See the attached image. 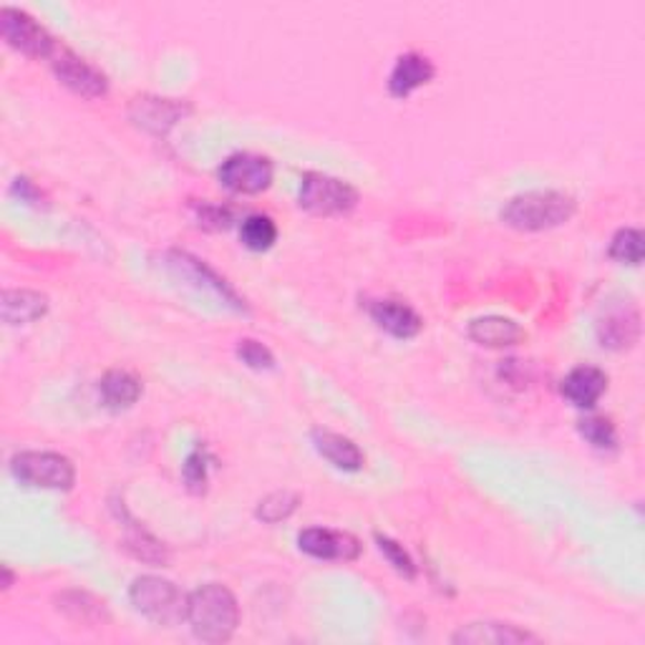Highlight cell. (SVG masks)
Wrapping results in <instances>:
<instances>
[{
  "label": "cell",
  "instance_id": "obj_2",
  "mask_svg": "<svg viewBox=\"0 0 645 645\" xmlns=\"http://www.w3.org/2000/svg\"><path fill=\"white\" fill-rule=\"evenodd\" d=\"M578 212L575 197L560 189H532L514 195L502 207L499 220L520 232H544L568 225Z\"/></svg>",
  "mask_w": 645,
  "mask_h": 645
},
{
  "label": "cell",
  "instance_id": "obj_22",
  "mask_svg": "<svg viewBox=\"0 0 645 645\" xmlns=\"http://www.w3.org/2000/svg\"><path fill=\"white\" fill-rule=\"evenodd\" d=\"M240 240L252 252H268L278 242V225L270 215H248L240 222Z\"/></svg>",
  "mask_w": 645,
  "mask_h": 645
},
{
  "label": "cell",
  "instance_id": "obj_31",
  "mask_svg": "<svg viewBox=\"0 0 645 645\" xmlns=\"http://www.w3.org/2000/svg\"><path fill=\"white\" fill-rule=\"evenodd\" d=\"M11 195L21 199V202H25V205H35V207H39L43 202L41 189L35 187L29 177H18L13 181V187H11Z\"/></svg>",
  "mask_w": 645,
  "mask_h": 645
},
{
  "label": "cell",
  "instance_id": "obj_16",
  "mask_svg": "<svg viewBox=\"0 0 645 645\" xmlns=\"http://www.w3.org/2000/svg\"><path fill=\"white\" fill-rule=\"evenodd\" d=\"M467 333L481 348H512L524 341L522 325L507 315H479L469 323Z\"/></svg>",
  "mask_w": 645,
  "mask_h": 645
},
{
  "label": "cell",
  "instance_id": "obj_26",
  "mask_svg": "<svg viewBox=\"0 0 645 645\" xmlns=\"http://www.w3.org/2000/svg\"><path fill=\"white\" fill-rule=\"evenodd\" d=\"M578 431L590 447L597 451H615L617 449V429L607 416L590 414L578 422Z\"/></svg>",
  "mask_w": 645,
  "mask_h": 645
},
{
  "label": "cell",
  "instance_id": "obj_30",
  "mask_svg": "<svg viewBox=\"0 0 645 645\" xmlns=\"http://www.w3.org/2000/svg\"><path fill=\"white\" fill-rule=\"evenodd\" d=\"M197 220L205 230H227L235 220H232V210H227L222 205H210L202 202L197 205Z\"/></svg>",
  "mask_w": 645,
  "mask_h": 645
},
{
  "label": "cell",
  "instance_id": "obj_15",
  "mask_svg": "<svg viewBox=\"0 0 645 645\" xmlns=\"http://www.w3.org/2000/svg\"><path fill=\"white\" fill-rule=\"evenodd\" d=\"M311 441L315 451L335 469L361 471L363 467H366V454H363L358 444L348 439V436L335 434L329 429H313Z\"/></svg>",
  "mask_w": 645,
  "mask_h": 645
},
{
  "label": "cell",
  "instance_id": "obj_17",
  "mask_svg": "<svg viewBox=\"0 0 645 645\" xmlns=\"http://www.w3.org/2000/svg\"><path fill=\"white\" fill-rule=\"evenodd\" d=\"M0 311H3L6 325H13L15 329V325H31L49 315L51 301L49 295L39 293V290L15 288L6 290L3 298H0Z\"/></svg>",
  "mask_w": 645,
  "mask_h": 645
},
{
  "label": "cell",
  "instance_id": "obj_5",
  "mask_svg": "<svg viewBox=\"0 0 645 645\" xmlns=\"http://www.w3.org/2000/svg\"><path fill=\"white\" fill-rule=\"evenodd\" d=\"M298 202L305 212L318 217H343L358 207V189L341 177L305 171L301 177Z\"/></svg>",
  "mask_w": 645,
  "mask_h": 645
},
{
  "label": "cell",
  "instance_id": "obj_12",
  "mask_svg": "<svg viewBox=\"0 0 645 645\" xmlns=\"http://www.w3.org/2000/svg\"><path fill=\"white\" fill-rule=\"evenodd\" d=\"M451 643L457 645H517V643H540V638L530 631L520 628L512 623H497V621H479L461 625V628L451 635Z\"/></svg>",
  "mask_w": 645,
  "mask_h": 645
},
{
  "label": "cell",
  "instance_id": "obj_1",
  "mask_svg": "<svg viewBox=\"0 0 645 645\" xmlns=\"http://www.w3.org/2000/svg\"><path fill=\"white\" fill-rule=\"evenodd\" d=\"M187 623L202 643H227L240 625V605L230 587L207 583L189 593Z\"/></svg>",
  "mask_w": 645,
  "mask_h": 645
},
{
  "label": "cell",
  "instance_id": "obj_25",
  "mask_svg": "<svg viewBox=\"0 0 645 645\" xmlns=\"http://www.w3.org/2000/svg\"><path fill=\"white\" fill-rule=\"evenodd\" d=\"M215 465V457L207 451L202 444L189 451V457L181 465V479H185V487L193 495H205L207 485H210V469Z\"/></svg>",
  "mask_w": 645,
  "mask_h": 645
},
{
  "label": "cell",
  "instance_id": "obj_3",
  "mask_svg": "<svg viewBox=\"0 0 645 645\" xmlns=\"http://www.w3.org/2000/svg\"><path fill=\"white\" fill-rule=\"evenodd\" d=\"M129 601L134 611L147 617L159 628H175L187 621L189 595L159 575H139L129 587Z\"/></svg>",
  "mask_w": 645,
  "mask_h": 645
},
{
  "label": "cell",
  "instance_id": "obj_7",
  "mask_svg": "<svg viewBox=\"0 0 645 645\" xmlns=\"http://www.w3.org/2000/svg\"><path fill=\"white\" fill-rule=\"evenodd\" d=\"M217 179L235 195H260L270 189L272 179H275V167H272V159L262 157V154L238 152L222 162L217 169Z\"/></svg>",
  "mask_w": 645,
  "mask_h": 645
},
{
  "label": "cell",
  "instance_id": "obj_18",
  "mask_svg": "<svg viewBox=\"0 0 645 645\" xmlns=\"http://www.w3.org/2000/svg\"><path fill=\"white\" fill-rule=\"evenodd\" d=\"M142 394H144L142 381L129 374V371L122 368L106 371L102 381H98V396H102V404L108 412H126V408H132L139 402Z\"/></svg>",
  "mask_w": 645,
  "mask_h": 645
},
{
  "label": "cell",
  "instance_id": "obj_14",
  "mask_svg": "<svg viewBox=\"0 0 645 645\" xmlns=\"http://www.w3.org/2000/svg\"><path fill=\"white\" fill-rule=\"evenodd\" d=\"M368 315L381 331H386L398 341L416 339L424 329V318L402 301H371Z\"/></svg>",
  "mask_w": 645,
  "mask_h": 645
},
{
  "label": "cell",
  "instance_id": "obj_19",
  "mask_svg": "<svg viewBox=\"0 0 645 645\" xmlns=\"http://www.w3.org/2000/svg\"><path fill=\"white\" fill-rule=\"evenodd\" d=\"M134 119L139 126L149 132L165 134L171 124H177L179 116H185V106L171 102V98H136L134 102Z\"/></svg>",
  "mask_w": 645,
  "mask_h": 645
},
{
  "label": "cell",
  "instance_id": "obj_24",
  "mask_svg": "<svg viewBox=\"0 0 645 645\" xmlns=\"http://www.w3.org/2000/svg\"><path fill=\"white\" fill-rule=\"evenodd\" d=\"M607 256H611V260L621 262V266L638 268L645 258L643 232L638 227H623V230H617L611 240V248H607Z\"/></svg>",
  "mask_w": 645,
  "mask_h": 645
},
{
  "label": "cell",
  "instance_id": "obj_13",
  "mask_svg": "<svg viewBox=\"0 0 645 645\" xmlns=\"http://www.w3.org/2000/svg\"><path fill=\"white\" fill-rule=\"evenodd\" d=\"M605 391L607 374L597 366H575L560 384V394L575 408H583V412L595 408L605 396Z\"/></svg>",
  "mask_w": 645,
  "mask_h": 645
},
{
  "label": "cell",
  "instance_id": "obj_27",
  "mask_svg": "<svg viewBox=\"0 0 645 645\" xmlns=\"http://www.w3.org/2000/svg\"><path fill=\"white\" fill-rule=\"evenodd\" d=\"M175 258H177V262L175 266L177 268H185L189 275L193 278H197V280H202V283H207L210 288H215L217 293H220L227 303L230 305H235V308H245L242 305V301L238 298V293H235V290L225 283L222 278H217L215 272L205 266V262H199V260H195L193 256H187V252H175Z\"/></svg>",
  "mask_w": 645,
  "mask_h": 645
},
{
  "label": "cell",
  "instance_id": "obj_21",
  "mask_svg": "<svg viewBox=\"0 0 645 645\" xmlns=\"http://www.w3.org/2000/svg\"><path fill=\"white\" fill-rule=\"evenodd\" d=\"M126 530H129V534H126L124 548L129 550L136 560L147 562V565H154V568L167 565L169 550L165 548V542H159L152 532H147L142 524H136V522L126 524Z\"/></svg>",
  "mask_w": 645,
  "mask_h": 645
},
{
  "label": "cell",
  "instance_id": "obj_8",
  "mask_svg": "<svg viewBox=\"0 0 645 645\" xmlns=\"http://www.w3.org/2000/svg\"><path fill=\"white\" fill-rule=\"evenodd\" d=\"M51 69L61 84L69 91H74L76 96L81 98L106 96L108 79L96 66H91L89 61L76 56L74 51L59 49L51 59Z\"/></svg>",
  "mask_w": 645,
  "mask_h": 645
},
{
  "label": "cell",
  "instance_id": "obj_32",
  "mask_svg": "<svg viewBox=\"0 0 645 645\" xmlns=\"http://www.w3.org/2000/svg\"><path fill=\"white\" fill-rule=\"evenodd\" d=\"M15 583V575H13V570L11 568H3V580H0V585H3V590H11Z\"/></svg>",
  "mask_w": 645,
  "mask_h": 645
},
{
  "label": "cell",
  "instance_id": "obj_4",
  "mask_svg": "<svg viewBox=\"0 0 645 645\" xmlns=\"http://www.w3.org/2000/svg\"><path fill=\"white\" fill-rule=\"evenodd\" d=\"M11 475L25 487L71 492L76 485V467L59 451H18L11 459Z\"/></svg>",
  "mask_w": 645,
  "mask_h": 645
},
{
  "label": "cell",
  "instance_id": "obj_11",
  "mask_svg": "<svg viewBox=\"0 0 645 645\" xmlns=\"http://www.w3.org/2000/svg\"><path fill=\"white\" fill-rule=\"evenodd\" d=\"M436 76V66L424 53L408 51L396 59L388 74V94L394 98H408L416 91L429 86Z\"/></svg>",
  "mask_w": 645,
  "mask_h": 645
},
{
  "label": "cell",
  "instance_id": "obj_28",
  "mask_svg": "<svg viewBox=\"0 0 645 645\" xmlns=\"http://www.w3.org/2000/svg\"><path fill=\"white\" fill-rule=\"evenodd\" d=\"M376 544H378L381 555L388 560V565L394 568L398 575L406 578V580H416V575H419V568H416L414 558L408 555V550L404 548L402 542L388 538V534H376Z\"/></svg>",
  "mask_w": 645,
  "mask_h": 645
},
{
  "label": "cell",
  "instance_id": "obj_20",
  "mask_svg": "<svg viewBox=\"0 0 645 645\" xmlns=\"http://www.w3.org/2000/svg\"><path fill=\"white\" fill-rule=\"evenodd\" d=\"M56 611L69 617V621L81 625H98L106 621V607L94 595L69 590V593L56 595Z\"/></svg>",
  "mask_w": 645,
  "mask_h": 645
},
{
  "label": "cell",
  "instance_id": "obj_23",
  "mask_svg": "<svg viewBox=\"0 0 645 645\" xmlns=\"http://www.w3.org/2000/svg\"><path fill=\"white\" fill-rule=\"evenodd\" d=\"M301 495L290 492V489H280V492H270L268 497H262L256 507V517L266 524H278L290 520L301 507Z\"/></svg>",
  "mask_w": 645,
  "mask_h": 645
},
{
  "label": "cell",
  "instance_id": "obj_6",
  "mask_svg": "<svg viewBox=\"0 0 645 645\" xmlns=\"http://www.w3.org/2000/svg\"><path fill=\"white\" fill-rule=\"evenodd\" d=\"M0 33H3V39L11 49L29 59H53V53L59 51L56 39L31 13L21 11V8L6 6L0 11Z\"/></svg>",
  "mask_w": 645,
  "mask_h": 645
},
{
  "label": "cell",
  "instance_id": "obj_9",
  "mask_svg": "<svg viewBox=\"0 0 645 645\" xmlns=\"http://www.w3.org/2000/svg\"><path fill=\"white\" fill-rule=\"evenodd\" d=\"M298 548L305 555L325 562H356L361 558V542L351 532L325 530V527H308L298 534Z\"/></svg>",
  "mask_w": 645,
  "mask_h": 645
},
{
  "label": "cell",
  "instance_id": "obj_29",
  "mask_svg": "<svg viewBox=\"0 0 645 645\" xmlns=\"http://www.w3.org/2000/svg\"><path fill=\"white\" fill-rule=\"evenodd\" d=\"M238 358L252 371H272L275 368V356L268 345H262L256 339H242L238 343Z\"/></svg>",
  "mask_w": 645,
  "mask_h": 645
},
{
  "label": "cell",
  "instance_id": "obj_10",
  "mask_svg": "<svg viewBox=\"0 0 645 645\" xmlns=\"http://www.w3.org/2000/svg\"><path fill=\"white\" fill-rule=\"evenodd\" d=\"M597 341L607 351H628L641 339V313L633 303H621L607 308V311L597 318L595 325Z\"/></svg>",
  "mask_w": 645,
  "mask_h": 645
}]
</instances>
